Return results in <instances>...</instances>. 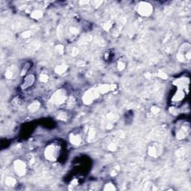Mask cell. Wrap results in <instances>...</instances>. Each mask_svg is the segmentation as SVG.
I'll use <instances>...</instances> for the list:
<instances>
[{
    "label": "cell",
    "instance_id": "obj_1",
    "mask_svg": "<svg viewBox=\"0 0 191 191\" xmlns=\"http://www.w3.org/2000/svg\"><path fill=\"white\" fill-rule=\"evenodd\" d=\"M190 45L189 44H183L178 52V59L181 62H189L190 60Z\"/></svg>",
    "mask_w": 191,
    "mask_h": 191
},
{
    "label": "cell",
    "instance_id": "obj_2",
    "mask_svg": "<svg viewBox=\"0 0 191 191\" xmlns=\"http://www.w3.org/2000/svg\"><path fill=\"white\" fill-rule=\"evenodd\" d=\"M60 149L58 146L55 145V144H50L47 146V148L45 150V157L46 159L51 160V161H54L58 158V154H59Z\"/></svg>",
    "mask_w": 191,
    "mask_h": 191
},
{
    "label": "cell",
    "instance_id": "obj_3",
    "mask_svg": "<svg viewBox=\"0 0 191 191\" xmlns=\"http://www.w3.org/2000/svg\"><path fill=\"white\" fill-rule=\"evenodd\" d=\"M163 148L159 143H152L148 148V154L152 158H158L162 153Z\"/></svg>",
    "mask_w": 191,
    "mask_h": 191
},
{
    "label": "cell",
    "instance_id": "obj_4",
    "mask_svg": "<svg viewBox=\"0 0 191 191\" xmlns=\"http://www.w3.org/2000/svg\"><path fill=\"white\" fill-rule=\"evenodd\" d=\"M152 6L147 2H140L137 8V11L143 17H149L152 13Z\"/></svg>",
    "mask_w": 191,
    "mask_h": 191
},
{
    "label": "cell",
    "instance_id": "obj_5",
    "mask_svg": "<svg viewBox=\"0 0 191 191\" xmlns=\"http://www.w3.org/2000/svg\"><path fill=\"white\" fill-rule=\"evenodd\" d=\"M66 100V93L64 90H60L57 91L53 95L52 102L55 104H60V103L64 102V101Z\"/></svg>",
    "mask_w": 191,
    "mask_h": 191
},
{
    "label": "cell",
    "instance_id": "obj_6",
    "mask_svg": "<svg viewBox=\"0 0 191 191\" xmlns=\"http://www.w3.org/2000/svg\"><path fill=\"white\" fill-rule=\"evenodd\" d=\"M14 168L19 176H23L26 173V165L22 160H16L14 163Z\"/></svg>",
    "mask_w": 191,
    "mask_h": 191
},
{
    "label": "cell",
    "instance_id": "obj_7",
    "mask_svg": "<svg viewBox=\"0 0 191 191\" xmlns=\"http://www.w3.org/2000/svg\"><path fill=\"white\" fill-rule=\"evenodd\" d=\"M35 81V78L33 75H29V76H28L27 77L25 78L24 82H23V89L28 88V87H31V85H33Z\"/></svg>",
    "mask_w": 191,
    "mask_h": 191
},
{
    "label": "cell",
    "instance_id": "obj_8",
    "mask_svg": "<svg viewBox=\"0 0 191 191\" xmlns=\"http://www.w3.org/2000/svg\"><path fill=\"white\" fill-rule=\"evenodd\" d=\"M70 141L73 145H79L82 141V137L80 134L73 133L70 137Z\"/></svg>",
    "mask_w": 191,
    "mask_h": 191
},
{
    "label": "cell",
    "instance_id": "obj_9",
    "mask_svg": "<svg viewBox=\"0 0 191 191\" xmlns=\"http://www.w3.org/2000/svg\"><path fill=\"white\" fill-rule=\"evenodd\" d=\"M16 181L12 178H8L6 180H5V184H6L8 186H13V185H15Z\"/></svg>",
    "mask_w": 191,
    "mask_h": 191
},
{
    "label": "cell",
    "instance_id": "obj_10",
    "mask_svg": "<svg viewBox=\"0 0 191 191\" xmlns=\"http://www.w3.org/2000/svg\"><path fill=\"white\" fill-rule=\"evenodd\" d=\"M66 67H65V66H58V67H57L56 68V72L57 73H64V71L66 70Z\"/></svg>",
    "mask_w": 191,
    "mask_h": 191
},
{
    "label": "cell",
    "instance_id": "obj_11",
    "mask_svg": "<svg viewBox=\"0 0 191 191\" xmlns=\"http://www.w3.org/2000/svg\"><path fill=\"white\" fill-rule=\"evenodd\" d=\"M42 16V13H41L40 11H35L32 14V17H34V18H40V17Z\"/></svg>",
    "mask_w": 191,
    "mask_h": 191
},
{
    "label": "cell",
    "instance_id": "obj_12",
    "mask_svg": "<svg viewBox=\"0 0 191 191\" xmlns=\"http://www.w3.org/2000/svg\"><path fill=\"white\" fill-rule=\"evenodd\" d=\"M114 186L113 185H110V184H109V185H108H108H106V187H105V190H114Z\"/></svg>",
    "mask_w": 191,
    "mask_h": 191
},
{
    "label": "cell",
    "instance_id": "obj_13",
    "mask_svg": "<svg viewBox=\"0 0 191 191\" xmlns=\"http://www.w3.org/2000/svg\"><path fill=\"white\" fill-rule=\"evenodd\" d=\"M41 77H43V78H41V80H42L43 81H46V80L48 79V76H46V75H42V76H41Z\"/></svg>",
    "mask_w": 191,
    "mask_h": 191
}]
</instances>
